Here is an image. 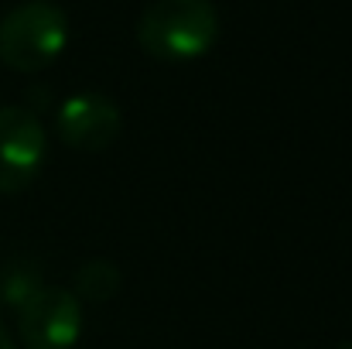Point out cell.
<instances>
[{"label":"cell","mask_w":352,"mask_h":349,"mask_svg":"<svg viewBox=\"0 0 352 349\" xmlns=\"http://www.w3.org/2000/svg\"><path fill=\"white\" fill-rule=\"evenodd\" d=\"M219 41V10L212 0H154L137 21V45L168 65L195 62Z\"/></svg>","instance_id":"6da1fadb"},{"label":"cell","mask_w":352,"mask_h":349,"mask_svg":"<svg viewBox=\"0 0 352 349\" xmlns=\"http://www.w3.org/2000/svg\"><path fill=\"white\" fill-rule=\"evenodd\" d=\"M69 45V14L52 0H24L0 17V62L10 72H41Z\"/></svg>","instance_id":"7a4b0ae2"},{"label":"cell","mask_w":352,"mask_h":349,"mask_svg":"<svg viewBox=\"0 0 352 349\" xmlns=\"http://www.w3.org/2000/svg\"><path fill=\"white\" fill-rule=\"evenodd\" d=\"M24 349H72L82 336V302L58 284H41L17 308Z\"/></svg>","instance_id":"3957f363"},{"label":"cell","mask_w":352,"mask_h":349,"mask_svg":"<svg viewBox=\"0 0 352 349\" xmlns=\"http://www.w3.org/2000/svg\"><path fill=\"white\" fill-rule=\"evenodd\" d=\"M45 127L28 107H0V195L28 189L45 165Z\"/></svg>","instance_id":"277c9868"},{"label":"cell","mask_w":352,"mask_h":349,"mask_svg":"<svg viewBox=\"0 0 352 349\" xmlns=\"http://www.w3.org/2000/svg\"><path fill=\"white\" fill-rule=\"evenodd\" d=\"M55 130L65 147H72L79 154H100L120 137L123 114L103 93H79L58 107Z\"/></svg>","instance_id":"5b68a950"},{"label":"cell","mask_w":352,"mask_h":349,"mask_svg":"<svg viewBox=\"0 0 352 349\" xmlns=\"http://www.w3.org/2000/svg\"><path fill=\"white\" fill-rule=\"evenodd\" d=\"M76 298L82 302H110L113 295L120 291V284H123V274H120V267L113 260H107V257H93V260H86L79 271H76Z\"/></svg>","instance_id":"8992f818"},{"label":"cell","mask_w":352,"mask_h":349,"mask_svg":"<svg viewBox=\"0 0 352 349\" xmlns=\"http://www.w3.org/2000/svg\"><path fill=\"white\" fill-rule=\"evenodd\" d=\"M38 288H41L38 271H34V267H24V264H14V267H7L3 277H0V302L10 305V308H21Z\"/></svg>","instance_id":"52a82bcc"},{"label":"cell","mask_w":352,"mask_h":349,"mask_svg":"<svg viewBox=\"0 0 352 349\" xmlns=\"http://www.w3.org/2000/svg\"><path fill=\"white\" fill-rule=\"evenodd\" d=\"M0 349H14V339L7 336V329L0 326Z\"/></svg>","instance_id":"ba28073f"},{"label":"cell","mask_w":352,"mask_h":349,"mask_svg":"<svg viewBox=\"0 0 352 349\" xmlns=\"http://www.w3.org/2000/svg\"><path fill=\"white\" fill-rule=\"evenodd\" d=\"M336 349H352V343H339V346H336Z\"/></svg>","instance_id":"9c48e42d"}]
</instances>
